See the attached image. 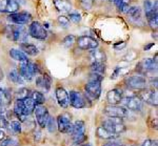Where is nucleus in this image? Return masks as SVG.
Listing matches in <instances>:
<instances>
[{"mask_svg":"<svg viewBox=\"0 0 158 146\" xmlns=\"http://www.w3.org/2000/svg\"><path fill=\"white\" fill-rule=\"evenodd\" d=\"M3 77H4L3 71H2V70L0 68V80H2V79H3Z\"/></svg>","mask_w":158,"mask_h":146,"instance_id":"obj_52","label":"nucleus"},{"mask_svg":"<svg viewBox=\"0 0 158 146\" xmlns=\"http://www.w3.org/2000/svg\"><path fill=\"white\" fill-rule=\"evenodd\" d=\"M93 1L94 0H80L81 4H82L85 9H90L92 6V4H93Z\"/></svg>","mask_w":158,"mask_h":146,"instance_id":"obj_44","label":"nucleus"},{"mask_svg":"<svg viewBox=\"0 0 158 146\" xmlns=\"http://www.w3.org/2000/svg\"><path fill=\"white\" fill-rule=\"evenodd\" d=\"M151 85L152 86H155V87H157V77H152L151 78Z\"/></svg>","mask_w":158,"mask_h":146,"instance_id":"obj_48","label":"nucleus"},{"mask_svg":"<svg viewBox=\"0 0 158 146\" xmlns=\"http://www.w3.org/2000/svg\"><path fill=\"white\" fill-rule=\"evenodd\" d=\"M127 14L132 20L137 21V20H140V18H141V9L139 6H130Z\"/></svg>","mask_w":158,"mask_h":146,"instance_id":"obj_28","label":"nucleus"},{"mask_svg":"<svg viewBox=\"0 0 158 146\" xmlns=\"http://www.w3.org/2000/svg\"><path fill=\"white\" fill-rule=\"evenodd\" d=\"M6 107L7 104L2 99H0V114H4L6 112Z\"/></svg>","mask_w":158,"mask_h":146,"instance_id":"obj_43","label":"nucleus"},{"mask_svg":"<svg viewBox=\"0 0 158 146\" xmlns=\"http://www.w3.org/2000/svg\"><path fill=\"white\" fill-rule=\"evenodd\" d=\"M103 80V75L97 73H91L89 76V81H97V82H102Z\"/></svg>","mask_w":158,"mask_h":146,"instance_id":"obj_39","label":"nucleus"},{"mask_svg":"<svg viewBox=\"0 0 158 146\" xmlns=\"http://www.w3.org/2000/svg\"><path fill=\"white\" fill-rule=\"evenodd\" d=\"M0 146H18V142L12 138H6L0 142Z\"/></svg>","mask_w":158,"mask_h":146,"instance_id":"obj_36","label":"nucleus"},{"mask_svg":"<svg viewBox=\"0 0 158 146\" xmlns=\"http://www.w3.org/2000/svg\"><path fill=\"white\" fill-rule=\"evenodd\" d=\"M43 88L45 91H49L51 87V83H52V80H51L49 75H43Z\"/></svg>","mask_w":158,"mask_h":146,"instance_id":"obj_40","label":"nucleus"},{"mask_svg":"<svg viewBox=\"0 0 158 146\" xmlns=\"http://www.w3.org/2000/svg\"><path fill=\"white\" fill-rule=\"evenodd\" d=\"M20 50L23 52L25 55L29 56H37L39 54V50L36 45L31 44L29 42H23L20 43Z\"/></svg>","mask_w":158,"mask_h":146,"instance_id":"obj_21","label":"nucleus"},{"mask_svg":"<svg viewBox=\"0 0 158 146\" xmlns=\"http://www.w3.org/2000/svg\"><path fill=\"white\" fill-rule=\"evenodd\" d=\"M57 121V128L59 129L60 132L62 134H70L72 130V118L71 115L68 112H63V114L59 115L56 119Z\"/></svg>","mask_w":158,"mask_h":146,"instance_id":"obj_6","label":"nucleus"},{"mask_svg":"<svg viewBox=\"0 0 158 146\" xmlns=\"http://www.w3.org/2000/svg\"><path fill=\"white\" fill-rule=\"evenodd\" d=\"M131 146H135V145H131Z\"/></svg>","mask_w":158,"mask_h":146,"instance_id":"obj_54","label":"nucleus"},{"mask_svg":"<svg viewBox=\"0 0 158 146\" xmlns=\"http://www.w3.org/2000/svg\"><path fill=\"white\" fill-rule=\"evenodd\" d=\"M10 126H11L12 128V132H14V134L16 135H20L22 132V125H21V122L19 121H12L11 124H10Z\"/></svg>","mask_w":158,"mask_h":146,"instance_id":"obj_34","label":"nucleus"},{"mask_svg":"<svg viewBox=\"0 0 158 146\" xmlns=\"http://www.w3.org/2000/svg\"><path fill=\"white\" fill-rule=\"evenodd\" d=\"M75 42H76V38H75V36H73V35H68L67 37L62 40V44L64 45L65 47H71Z\"/></svg>","mask_w":158,"mask_h":146,"instance_id":"obj_35","label":"nucleus"},{"mask_svg":"<svg viewBox=\"0 0 158 146\" xmlns=\"http://www.w3.org/2000/svg\"><path fill=\"white\" fill-rule=\"evenodd\" d=\"M102 126L112 134H115L117 136L124 132L127 129L126 125L122 122V118H109L103 121Z\"/></svg>","mask_w":158,"mask_h":146,"instance_id":"obj_1","label":"nucleus"},{"mask_svg":"<svg viewBox=\"0 0 158 146\" xmlns=\"http://www.w3.org/2000/svg\"><path fill=\"white\" fill-rule=\"evenodd\" d=\"M113 1H114V3H115V4H116V6H119V4H120V3H121V2H122V1H123V0H113Z\"/></svg>","mask_w":158,"mask_h":146,"instance_id":"obj_51","label":"nucleus"},{"mask_svg":"<svg viewBox=\"0 0 158 146\" xmlns=\"http://www.w3.org/2000/svg\"><path fill=\"white\" fill-rule=\"evenodd\" d=\"M79 146H92V144H90V143H85V144L79 145Z\"/></svg>","mask_w":158,"mask_h":146,"instance_id":"obj_53","label":"nucleus"},{"mask_svg":"<svg viewBox=\"0 0 158 146\" xmlns=\"http://www.w3.org/2000/svg\"><path fill=\"white\" fill-rule=\"evenodd\" d=\"M124 106L132 112H141L142 107H143V102L141 99L137 96H131L129 98H126L123 101Z\"/></svg>","mask_w":158,"mask_h":146,"instance_id":"obj_14","label":"nucleus"},{"mask_svg":"<svg viewBox=\"0 0 158 146\" xmlns=\"http://www.w3.org/2000/svg\"><path fill=\"white\" fill-rule=\"evenodd\" d=\"M90 58L93 60V62H102L104 63L106 60V54L102 50L94 48L90 53Z\"/></svg>","mask_w":158,"mask_h":146,"instance_id":"obj_22","label":"nucleus"},{"mask_svg":"<svg viewBox=\"0 0 158 146\" xmlns=\"http://www.w3.org/2000/svg\"><path fill=\"white\" fill-rule=\"evenodd\" d=\"M19 3L16 0H0V13L13 14L18 12Z\"/></svg>","mask_w":158,"mask_h":146,"instance_id":"obj_15","label":"nucleus"},{"mask_svg":"<svg viewBox=\"0 0 158 146\" xmlns=\"http://www.w3.org/2000/svg\"><path fill=\"white\" fill-rule=\"evenodd\" d=\"M136 71H138L141 75H146L148 73H153L157 71V55L155 56V59L147 58L140 61L137 65Z\"/></svg>","mask_w":158,"mask_h":146,"instance_id":"obj_5","label":"nucleus"},{"mask_svg":"<svg viewBox=\"0 0 158 146\" xmlns=\"http://www.w3.org/2000/svg\"><path fill=\"white\" fill-rule=\"evenodd\" d=\"M10 126V122L6 119V117L3 114H0V128L1 129H7Z\"/></svg>","mask_w":158,"mask_h":146,"instance_id":"obj_37","label":"nucleus"},{"mask_svg":"<svg viewBox=\"0 0 158 146\" xmlns=\"http://www.w3.org/2000/svg\"><path fill=\"white\" fill-rule=\"evenodd\" d=\"M34 115L35 118H36L38 125L41 128H44L45 125H47L48 120L50 118V114L49 111L47 109V107H44L43 105H37L34 109Z\"/></svg>","mask_w":158,"mask_h":146,"instance_id":"obj_10","label":"nucleus"},{"mask_svg":"<svg viewBox=\"0 0 158 146\" xmlns=\"http://www.w3.org/2000/svg\"><path fill=\"white\" fill-rule=\"evenodd\" d=\"M57 21L61 26H64V27L69 26V24H70V20H69V18L65 16H59L57 18Z\"/></svg>","mask_w":158,"mask_h":146,"instance_id":"obj_41","label":"nucleus"},{"mask_svg":"<svg viewBox=\"0 0 158 146\" xmlns=\"http://www.w3.org/2000/svg\"><path fill=\"white\" fill-rule=\"evenodd\" d=\"M3 139H6V132H3V129L0 128V142Z\"/></svg>","mask_w":158,"mask_h":146,"instance_id":"obj_49","label":"nucleus"},{"mask_svg":"<svg viewBox=\"0 0 158 146\" xmlns=\"http://www.w3.org/2000/svg\"><path fill=\"white\" fill-rule=\"evenodd\" d=\"M141 146H158L157 144V140H150V139H147L142 142V145Z\"/></svg>","mask_w":158,"mask_h":146,"instance_id":"obj_42","label":"nucleus"},{"mask_svg":"<svg viewBox=\"0 0 158 146\" xmlns=\"http://www.w3.org/2000/svg\"><path fill=\"white\" fill-rule=\"evenodd\" d=\"M27 97H30V89L27 87H21L17 91L16 93V98L18 100H24Z\"/></svg>","mask_w":158,"mask_h":146,"instance_id":"obj_33","label":"nucleus"},{"mask_svg":"<svg viewBox=\"0 0 158 146\" xmlns=\"http://www.w3.org/2000/svg\"><path fill=\"white\" fill-rule=\"evenodd\" d=\"M70 134L72 135L73 139H74V138H77V137H80V136L85 135V122L81 121V120H78V121H76L73 124L72 130H71Z\"/></svg>","mask_w":158,"mask_h":146,"instance_id":"obj_20","label":"nucleus"},{"mask_svg":"<svg viewBox=\"0 0 158 146\" xmlns=\"http://www.w3.org/2000/svg\"><path fill=\"white\" fill-rule=\"evenodd\" d=\"M9 79L15 84H23L24 83L23 78L20 76L19 71L17 70H12L11 71H10V73H9Z\"/></svg>","mask_w":158,"mask_h":146,"instance_id":"obj_29","label":"nucleus"},{"mask_svg":"<svg viewBox=\"0 0 158 146\" xmlns=\"http://www.w3.org/2000/svg\"><path fill=\"white\" fill-rule=\"evenodd\" d=\"M139 98L142 102H146L147 104L151 106L157 107V91L152 88H143L140 89Z\"/></svg>","mask_w":158,"mask_h":146,"instance_id":"obj_8","label":"nucleus"},{"mask_svg":"<svg viewBox=\"0 0 158 146\" xmlns=\"http://www.w3.org/2000/svg\"><path fill=\"white\" fill-rule=\"evenodd\" d=\"M85 93L92 99L97 100L101 95V82L97 81H88L85 86Z\"/></svg>","mask_w":158,"mask_h":146,"instance_id":"obj_13","label":"nucleus"},{"mask_svg":"<svg viewBox=\"0 0 158 146\" xmlns=\"http://www.w3.org/2000/svg\"><path fill=\"white\" fill-rule=\"evenodd\" d=\"M14 112L15 116L19 119L20 122H24L27 120V116H25V112H24V106H23V101L22 100H18L17 99L14 103Z\"/></svg>","mask_w":158,"mask_h":146,"instance_id":"obj_19","label":"nucleus"},{"mask_svg":"<svg viewBox=\"0 0 158 146\" xmlns=\"http://www.w3.org/2000/svg\"><path fill=\"white\" fill-rule=\"evenodd\" d=\"M76 43H77L79 48L85 51L94 50V48H97L99 45L98 41L90 37V36H80L76 39Z\"/></svg>","mask_w":158,"mask_h":146,"instance_id":"obj_11","label":"nucleus"},{"mask_svg":"<svg viewBox=\"0 0 158 146\" xmlns=\"http://www.w3.org/2000/svg\"><path fill=\"white\" fill-rule=\"evenodd\" d=\"M69 20L70 21H72L74 22V23H78V22H80V20H81V16H80V14H78V13H69Z\"/></svg>","mask_w":158,"mask_h":146,"instance_id":"obj_38","label":"nucleus"},{"mask_svg":"<svg viewBox=\"0 0 158 146\" xmlns=\"http://www.w3.org/2000/svg\"><path fill=\"white\" fill-rule=\"evenodd\" d=\"M96 134H97L98 138L103 139V140H114L118 137L117 135L112 134L111 132H109L108 129H106L103 126H99L97 128V130H96Z\"/></svg>","mask_w":158,"mask_h":146,"instance_id":"obj_25","label":"nucleus"},{"mask_svg":"<svg viewBox=\"0 0 158 146\" xmlns=\"http://www.w3.org/2000/svg\"><path fill=\"white\" fill-rule=\"evenodd\" d=\"M19 74L20 76L23 78L24 81H31L33 79V76L35 75L34 74V70H33V63L31 62H24L21 63L19 67Z\"/></svg>","mask_w":158,"mask_h":146,"instance_id":"obj_16","label":"nucleus"},{"mask_svg":"<svg viewBox=\"0 0 158 146\" xmlns=\"http://www.w3.org/2000/svg\"><path fill=\"white\" fill-rule=\"evenodd\" d=\"M53 2L57 11L61 13H70L72 10V4L68 0H53Z\"/></svg>","mask_w":158,"mask_h":146,"instance_id":"obj_23","label":"nucleus"},{"mask_svg":"<svg viewBox=\"0 0 158 146\" xmlns=\"http://www.w3.org/2000/svg\"><path fill=\"white\" fill-rule=\"evenodd\" d=\"M9 19L10 21L16 25H25L31 22L32 16L27 12H16L13 13V14H10Z\"/></svg>","mask_w":158,"mask_h":146,"instance_id":"obj_12","label":"nucleus"},{"mask_svg":"<svg viewBox=\"0 0 158 146\" xmlns=\"http://www.w3.org/2000/svg\"><path fill=\"white\" fill-rule=\"evenodd\" d=\"M146 17L150 26L153 27V29H156L158 23V13L156 10H152V11L147 12Z\"/></svg>","mask_w":158,"mask_h":146,"instance_id":"obj_26","label":"nucleus"},{"mask_svg":"<svg viewBox=\"0 0 158 146\" xmlns=\"http://www.w3.org/2000/svg\"><path fill=\"white\" fill-rule=\"evenodd\" d=\"M10 56L16 61H19L21 63L27 62V56L22 52L21 50H18V48H11L10 50Z\"/></svg>","mask_w":158,"mask_h":146,"instance_id":"obj_24","label":"nucleus"},{"mask_svg":"<svg viewBox=\"0 0 158 146\" xmlns=\"http://www.w3.org/2000/svg\"><path fill=\"white\" fill-rule=\"evenodd\" d=\"M56 95V99H57L58 104L63 107V108H67L70 104V101H69V93L65 91L63 87H57L55 91Z\"/></svg>","mask_w":158,"mask_h":146,"instance_id":"obj_17","label":"nucleus"},{"mask_svg":"<svg viewBox=\"0 0 158 146\" xmlns=\"http://www.w3.org/2000/svg\"><path fill=\"white\" fill-rule=\"evenodd\" d=\"M92 73H97L100 75H104L106 73V65L102 62H93L91 64Z\"/></svg>","mask_w":158,"mask_h":146,"instance_id":"obj_31","label":"nucleus"},{"mask_svg":"<svg viewBox=\"0 0 158 146\" xmlns=\"http://www.w3.org/2000/svg\"><path fill=\"white\" fill-rule=\"evenodd\" d=\"M126 85L132 89H143L147 86V79L142 75L129 77L126 79Z\"/></svg>","mask_w":158,"mask_h":146,"instance_id":"obj_9","label":"nucleus"},{"mask_svg":"<svg viewBox=\"0 0 158 146\" xmlns=\"http://www.w3.org/2000/svg\"><path fill=\"white\" fill-rule=\"evenodd\" d=\"M23 101V106H24V112H25V116L29 117L30 115H32L34 112V109L36 107V104L35 102L33 101V99L31 97H27V99L22 100Z\"/></svg>","mask_w":158,"mask_h":146,"instance_id":"obj_27","label":"nucleus"},{"mask_svg":"<svg viewBox=\"0 0 158 146\" xmlns=\"http://www.w3.org/2000/svg\"><path fill=\"white\" fill-rule=\"evenodd\" d=\"M45 127L48 128L50 132H55L56 130H57V121H56V119L54 117H51L49 118V120H48L47 122V125H45Z\"/></svg>","mask_w":158,"mask_h":146,"instance_id":"obj_32","label":"nucleus"},{"mask_svg":"<svg viewBox=\"0 0 158 146\" xmlns=\"http://www.w3.org/2000/svg\"><path fill=\"white\" fill-rule=\"evenodd\" d=\"M102 146H124V145L120 142H117V141H110V142L106 143Z\"/></svg>","mask_w":158,"mask_h":146,"instance_id":"obj_46","label":"nucleus"},{"mask_svg":"<svg viewBox=\"0 0 158 146\" xmlns=\"http://www.w3.org/2000/svg\"><path fill=\"white\" fill-rule=\"evenodd\" d=\"M126 45H127V43H126V42H123V41H121V42L114 44V48H115L116 51H120V50H122V48L126 47Z\"/></svg>","mask_w":158,"mask_h":146,"instance_id":"obj_45","label":"nucleus"},{"mask_svg":"<svg viewBox=\"0 0 158 146\" xmlns=\"http://www.w3.org/2000/svg\"><path fill=\"white\" fill-rule=\"evenodd\" d=\"M153 45H154V43H151V44H148L147 47H144V51H148V50H150Z\"/></svg>","mask_w":158,"mask_h":146,"instance_id":"obj_50","label":"nucleus"},{"mask_svg":"<svg viewBox=\"0 0 158 146\" xmlns=\"http://www.w3.org/2000/svg\"><path fill=\"white\" fill-rule=\"evenodd\" d=\"M7 34H10V38L18 43L27 42V32L22 25H11L7 29Z\"/></svg>","mask_w":158,"mask_h":146,"instance_id":"obj_2","label":"nucleus"},{"mask_svg":"<svg viewBox=\"0 0 158 146\" xmlns=\"http://www.w3.org/2000/svg\"><path fill=\"white\" fill-rule=\"evenodd\" d=\"M106 101L109 102V104H113V105H117L122 101V93L121 91L117 88L111 89L106 94Z\"/></svg>","mask_w":158,"mask_h":146,"instance_id":"obj_18","label":"nucleus"},{"mask_svg":"<svg viewBox=\"0 0 158 146\" xmlns=\"http://www.w3.org/2000/svg\"><path fill=\"white\" fill-rule=\"evenodd\" d=\"M103 114L109 118H122L128 116V109L123 106L113 105V104H109V105L104 106Z\"/></svg>","mask_w":158,"mask_h":146,"instance_id":"obj_7","label":"nucleus"},{"mask_svg":"<svg viewBox=\"0 0 158 146\" xmlns=\"http://www.w3.org/2000/svg\"><path fill=\"white\" fill-rule=\"evenodd\" d=\"M31 98L33 99V101L35 102V104L37 105H42L43 103L45 102V97L41 91H34L31 95Z\"/></svg>","mask_w":158,"mask_h":146,"instance_id":"obj_30","label":"nucleus"},{"mask_svg":"<svg viewBox=\"0 0 158 146\" xmlns=\"http://www.w3.org/2000/svg\"><path fill=\"white\" fill-rule=\"evenodd\" d=\"M29 34L31 37L38 40H45L48 38V30L44 27V25L38 21H33L30 24Z\"/></svg>","mask_w":158,"mask_h":146,"instance_id":"obj_3","label":"nucleus"},{"mask_svg":"<svg viewBox=\"0 0 158 146\" xmlns=\"http://www.w3.org/2000/svg\"><path fill=\"white\" fill-rule=\"evenodd\" d=\"M120 71H121V67L117 66V67L115 68V71H114L113 75L111 76V79H115V78H117V76H118L119 74H120Z\"/></svg>","mask_w":158,"mask_h":146,"instance_id":"obj_47","label":"nucleus"},{"mask_svg":"<svg viewBox=\"0 0 158 146\" xmlns=\"http://www.w3.org/2000/svg\"><path fill=\"white\" fill-rule=\"evenodd\" d=\"M69 101H70L71 106L76 109L85 108L88 106L86 104V95H82L80 91H72L69 95Z\"/></svg>","mask_w":158,"mask_h":146,"instance_id":"obj_4","label":"nucleus"}]
</instances>
